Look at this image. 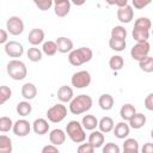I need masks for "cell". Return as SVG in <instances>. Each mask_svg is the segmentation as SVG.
<instances>
[{"label":"cell","instance_id":"6da1fadb","mask_svg":"<svg viewBox=\"0 0 153 153\" xmlns=\"http://www.w3.org/2000/svg\"><path fill=\"white\" fill-rule=\"evenodd\" d=\"M93 100L88 94H79L69 103V111L73 115H81L92 108Z\"/></svg>","mask_w":153,"mask_h":153},{"label":"cell","instance_id":"7a4b0ae2","mask_svg":"<svg viewBox=\"0 0 153 153\" xmlns=\"http://www.w3.org/2000/svg\"><path fill=\"white\" fill-rule=\"evenodd\" d=\"M93 56V53L90 48L87 47H80L78 49H73L69 54H68V61L72 66H81L88 61H91Z\"/></svg>","mask_w":153,"mask_h":153},{"label":"cell","instance_id":"3957f363","mask_svg":"<svg viewBox=\"0 0 153 153\" xmlns=\"http://www.w3.org/2000/svg\"><path fill=\"white\" fill-rule=\"evenodd\" d=\"M66 134L74 143H81L86 140V134L82 124L78 121H69L66 126Z\"/></svg>","mask_w":153,"mask_h":153},{"label":"cell","instance_id":"277c9868","mask_svg":"<svg viewBox=\"0 0 153 153\" xmlns=\"http://www.w3.org/2000/svg\"><path fill=\"white\" fill-rule=\"evenodd\" d=\"M6 69H7V74L10 75V78L13 80H23L27 75V68L25 63L17 59L11 60L7 63Z\"/></svg>","mask_w":153,"mask_h":153},{"label":"cell","instance_id":"5b68a950","mask_svg":"<svg viewBox=\"0 0 153 153\" xmlns=\"http://www.w3.org/2000/svg\"><path fill=\"white\" fill-rule=\"evenodd\" d=\"M66 116H67V108L61 103L53 105L47 111V118L51 123H60L66 118Z\"/></svg>","mask_w":153,"mask_h":153},{"label":"cell","instance_id":"8992f818","mask_svg":"<svg viewBox=\"0 0 153 153\" xmlns=\"http://www.w3.org/2000/svg\"><path fill=\"white\" fill-rule=\"evenodd\" d=\"M91 80H92V78H91L90 72L79 71L72 75L71 82H72V86H74L75 88H85V87L90 86Z\"/></svg>","mask_w":153,"mask_h":153},{"label":"cell","instance_id":"52a82bcc","mask_svg":"<svg viewBox=\"0 0 153 153\" xmlns=\"http://www.w3.org/2000/svg\"><path fill=\"white\" fill-rule=\"evenodd\" d=\"M149 50H151V45L148 42H139L135 45H133V48L130 50V55L135 61L140 62L141 60H143L145 57L148 56Z\"/></svg>","mask_w":153,"mask_h":153},{"label":"cell","instance_id":"ba28073f","mask_svg":"<svg viewBox=\"0 0 153 153\" xmlns=\"http://www.w3.org/2000/svg\"><path fill=\"white\" fill-rule=\"evenodd\" d=\"M6 29H7V32H10L13 36L22 35L24 31V22L22 20L20 17L12 16L6 22Z\"/></svg>","mask_w":153,"mask_h":153},{"label":"cell","instance_id":"9c48e42d","mask_svg":"<svg viewBox=\"0 0 153 153\" xmlns=\"http://www.w3.org/2000/svg\"><path fill=\"white\" fill-rule=\"evenodd\" d=\"M5 53L10 57H20L24 54V47L17 41H10L4 45Z\"/></svg>","mask_w":153,"mask_h":153},{"label":"cell","instance_id":"30bf717a","mask_svg":"<svg viewBox=\"0 0 153 153\" xmlns=\"http://www.w3.org/2000/svg\"><path fill=\"white\" fill-rule=\"evenodd\" d=\"M13 133L17 135V136H20V137H24L26 135L30 134V130H31V124L29 123V121L22 118V120H18L17 122H14L13 124Z\"/></svg>","mask_w":153,"mask_h":153},{"label":"cell","instance_id":"8fae6325","mask_svg":"<svg viewBox=\"0 0 153 153\" xmlns=\"http://www.w3.org/2000/svg\"><path fill=\"white\" fill-rule=\"evenodd\" d=\"M134 18V10L130 5H127L124 7H120L117 8V19L121 23H130Z\"/></svg>","mask_w":153,"mask_h":153},{"label":"cell","instance_id":"7c38bea8","mask_svg":"<svg viewBox=\"0 0 153 153\" xmlns=\"http://www.w3.org/2000/svg\"><path fill=\"white\" fill-rule=\"evenodd\" d=\"M56 45H57V51L62 53V54H66V53H71L74 48V44H73V41L71 38H67L65 36H61V37H57L56 38Z\"/></svg>","mask_w":153,"mask_h":153},{"label":"cell","instance_id":"4fadbf2b","mask_svg":"<svg viewBox=\"0 0 153 153\" xmlns=\"http://www.w3.org/2000/svg\"><path fill=\"white\" fill-rule=\"evenodd\" d=\"M71 2L68 0H56L54 2V12L57 17H66L69 13Z\"/></svg>","mask_w":153,"mask_h":153},{"label":"cell","instance_id":"5bb4252c","mask_svg":"<svg viewBox=\"0 0 153 153\" xmlns=\"http://www.w3.org/2000/svg\"><path fill=\"white\" fill-rule=\"evenodd\" d=\"M74 98V93H73V88L71 86L63 85L57 90V99L61 103H71L72 99Z\"/></svg>","mask_w":153,"mask_h":153},{"label":"cell","instance_id":"9a60e30c","mask_svg":"<svg viewBox=\"0 0 153 153\" xmlns=\"http://www.w3.org/2000/svg\"><path fill=\"white\" fill-rule=\"evenodd\" d=\"M27 41L31 45L36 47L41 43H43L44 41V31L42 29H32L30 32H29V36H27Z\"/></svg>","mask_w":153,"mask_h":153},{"label":"cell","instance_id":"2e32d148","mask_svg":"<svg viewBox=\"0 0 153 153\" xmlns=\"http://www.w3.org/2000/svg\"><path fill=\"white\" fill-rule=\"evenodd\" d=\"M49 140H50V143L51 145L60 146V145H62L66 141V133L62 129H59V128L53 129L49 133Z\"/></svg>","mask_w":153,"mask_h":153},{"label":"cell","instance_id":"e0dca14e","mask_svg":"<svg viewBox=\"0 0 153 153\" xmlns=\"http://www.w3.org/2000/svg\"><path fill=\"white\" fill-rule=\"evenodd\" d=\"M32 130L37 135H44L49 131V124L48 121L44 118H36L32 123Z\"/></svg>","mask_w":153,"mask_h":153},{"label":"cell","instance_id":"ac0fdd59","mask_svg":"<svg viewBox=\"0 0 153 153\" xmlns=\"http://www.w3.org/2000/svg\"><path fill=\"white\" fill-rule=\"evenodd\" d=\"M105 137L104 134L100 130H92V133L88 136V142L94 147V148H99L104 145Z\"/></svg>","mask_w":153,"mask_h":153},{"label":"cell","instance_id":"d6986e66","mask_svg":"<svg viewBox=\"0 0 153 153\" xmlns=\"http://www.w3.org/2000/svg\"><path fill=\"white\" fill-rule=\"evenodd\" d=\"M22 96L26 100H31L37 96V87L32 82H25L22 86Z\"/></svg>","mask_w":153,"mask_h":153},{"label":"cell","instance_id":"ffe728a7","mask_svg":"<svg viewBox=\"0 0 153 153\" xmlns=\"http://www.w3.org/2000/svg\"><path fill=\"white\" fill-rule=\"evenodd\" d=\"M130 133V127L126 122H118L114 128V134L117 139H126Z\"/></svg>","mask_w":153,"mask_h":153},{"label":"cell","instance_id":"44dd1931","mask_svg":"<svg viewBox=\"0 0 153 153\" xmlns=\"http://www.w3.org/2000/svg\"><path fill=\"white\" fill-rule=\"evenodd\" d=\"M136 114V109H135V106L133 105V104H130V103H127V104H124V105H122V108H121V110H120V116H121V118L122 120H124V121H130V118L134 116Z\"/></svg>","mask_w":153,"mask_h":153},{"label":"cell","instance_id":"7402d4cb","mask_svg":"<svg viewBox=\"0 0 153 153\" xmlns=\"http://www.w3.org/2000/svg\"><path fill=\"white\" fill-rule=\"evenodd\" d=\"M98 127H99V130L103 133V134H106V133H110L111 130H114L115 128V124H114V120L109 116H105V117H102L99 120V123H98Z\"/></svg>","mask_w":153,"mask_h":153},{"label":"cell","instance_id":"603a6c76","mask_svg":"<svg viewBox=\"0 0 153 153\" xmlns=\"http://www.w3.org/2000/svg\"><path fill=\"white\" fill-rule=\"evenodd\" d=\"M98 104L100 106L102 110H105V111H109L112 109L114 106V97L109 93H104L99 97L98 99Z\"/></svg>","mask_w":153,"mask_h":153},{"label":"cell","instance_id":"cb8c5ba5","mask_svg":"<svg viewBox=\"0 0 153 153\" xmlns=\"http://www.w3.org/2000/svg\"><path fill=\"white\" fill-rule=\"evenodd\" d=\"M146 124V116L141 112H136L129 121V127L133 129H140Z\"/></svg>","mask_w":153,"mask_h":153},{"label":"cell","instance_id":"d4e9b609","mask_svg":"<svg viewBox=\"0 0 153 153\" xmlns=\"http://www.w3.org/2000/svg\"><path fill=\"white\" fill-rule=\"evenodd\" d=\"M98 123L99 121L93 115H85L81 120V124L86 130H94L96 127H98Z\"/></svg>","mask_w":153,"mask_h":153},{"label":"cell","instance_id":"484cf974","mask_svg":"<svg viewBox=\"0 0 153 153\" xmlns=\"http://www.w3.org/2000/svg\"><path fill=\"white\" fill-rule=\"evenodd\" d=\"M131 35H133V38L136 41V43H139V42H148L149 31L148 30H143V29H139V27H134Z\"/></svg>","mask_w":153,"mask_h":153},{"label":"cell","instance_id":"4316f807","mask_svg":"<svg viewBox=\"0 0 153 153\" xmlns=\"http://www.w3.org/2000/svg\"><path fill=\"white\" fill-rule=\"evenodd\" d=\"M123 66H124V60H123L122 56H120V55H114V56L110 57V60H109V67H110L112 71H115V72L121 71V69L123 68Z\"/></svg>","mask_w":153,"mask_h":153},{"label":"cell","instance_id":"83f0119b","mask_svg":"<svg viewBox=\"0 0 153 153\" xmlns=\"http://www.w3.org/2000/svg\"><path fill=\"white\" fill-rule=\"evenodd\" d=\"M16 110H17L18 115L25 117V116H27V115L31 114V111H32V106H31V104H30L27 100H23V102H19V103L17 104Z\"/></svg>","mask_w":153,"mask_h":153},{"label":"cell","instance_id":"f1b7e54d","mask_svg":"<svg viewBox=\"0 0 153 153\" xmlns=\"http://www.w3.org/2000/svg\"><path fill=\"white\" fill-rule=\"evenodd\" d=\"M0 153H12V140L7 135H0Z\"/></svg>","mask_w":153,"mask_h":153},{"label":"cell","instance_id":"f546056e","mask_svg":"<svg viewBox=\"0 0 153 153\" xmlns=\"http://www.w3.org/2000/svg\"><path fill=\"white\" fill-rule=\"evenodd\" d=\"M42 51L47 56H54L57 53L56 42H54V41H47V42H44L43 45H42Z\"/></svg>","mask_w":153,"mask_h":153},{"label":"cell","instance_id":"4dcf8cb0","mask_svg":"<svg viewBox=\"0 0 153 153\" xmlns=\"http://www.w3.org/2000/svg\"><path fill=\"white\" fill-rule=\"evenodd\" d=\"M26 55H27V59H29L30 61H32V62H38V61L42 60L43 51L39 50V49L36 48V47H32V48H29Z\"/></svg>","mask_w":153,"mask_h":153},{"label":"cell","instance_id":"1f68e13d","mask_svg":"<svg viewBox=\"0 0 153 153\" xmlns=\"http://www.w3.org/2000/svg\"><path fill=\"white\" fill-rule=\"evenodd\" d=\"M111 38H117V39H124L127 38V30L121 26V25H116L111 29Z\"/></svg>","mask_w":153,"mask_h":153},{"label":"cell","instance_id":"d6a6232c","mask_svg":"<svg viewBox=\"0 0 153 153\" xmlns=\"http://www.w3.org/2000/svg\"><path fill=\"white\" fill-rule=\"evenodd\" d=\"M139 67L141 71L146 72V73H152L153 72V57L152 56H147L143 60H141L139 62Z\"/></svg>","mask_w":153,"mask_h":153},{"label":"cell","instance_id":"836d02e7","mask_svg":"<svg viewBox=\"0 0 153 153\" xmlns=\"http://www.w3.org/2000/svg\"><path fill=\"white\" fill-rule=\"evenodd\" d=\"M126 41L124 39H117V38H110L109 39V47L115 51H122L126 49Z\"/></svg>","mask_w":153,"mask_h":153},{"label":"cell","instance_id":"e575fe53","mask_svg":"<svg viewBox=\"0 0 153 153\" xmlns=\"http://www.w3.org/2000/svg\"><path fill=\"white\" fill-rule=\"evenodd\" d=\"M124 152H139V142L135 139H126L123 142Z\"/></svg>","mask_w":153,"mask_h":153},{"label":"cell","instance_id":"d590c367","mask_svg":"<svg viewBox=\"0 0 153 153\" xmlns=\"http://www.w3.org/2000/svg\"><path fill=\"white\" fill-rule=\"evenodd\" d=\"M134 27H139V29H143V30H148L152 27V22L149 18L147 17H140L135 20L134 23Z\"/></svg>","mask_w":153,"mask_h":153},{"label":"cell","instance_id":"8d00e7d4","mask_svg":"<svg viewBox=\"0 0 153 153\" xmlns=\"http://www.w3.org/2000/svg\"><path fill=\"white\" fill-rule=\"evenodd\" d=\"M13 122L10 117L7 116H2L0 117V131L2 133H6V131H10L11 129H13Z\"/></svg>","mask_w":153,"mask_h":153},{"label":"cell","instance_id":"74e56055","mask_svg":"<svg viewBox=\"0 0 153 153\" xmlns=\"http://www.w3.org/2000/svg\"><path fill=\"white\" fill-rule=\"evenodd\" d=\"M12 96V91L8 86L2 85L0 87V104H5Z\"/></svg>","mask_w":153,"mask_h":153},{"label":"cell","instance_id":"f35d334b","mask_svg":"<svg viewBox=\"0 0 153 153\" xmlns=\"http://www.w3.org/2000/svg\"><path fill=\"white\" fill-rule=\"evenodd\" d=\"M102 153H121V151H120L118 145H116L114 142H108L104 145Z\"/></svg>","mask_w":153,"mask_h":153},{"label":"cell","instance_id":"ab89813d","mask_svg":"<svg viewBox=\"0 0 153 153\" xmlns=\"http://www.w3.org/2000/svg\"><path fill=\"white\" fill-rule=\"evenodd\" d=\"M35 5L41 11H47V10H49L54 5V2L51 0H35Z\"/></svg>","mask_w":153,"mask_h":153},{"label":"cell","instance_id":"60d3db41","mask_svg":"<svg viewBox=\"0 0 153 153\" xmlns=\"http://www.w3.org/2000/svg\"><path fill=\"white\" fill-rule=\"evenodd\" d=\"M76 153H94V147H93L90 142L81 143V145L78 147Z\"/></svg>","mask_w":153,"mask_h":153},{"label":"cell","instance_id":"b9f144b4","mask_svg":"<svg viewBox=\"0 0 153 153\" xmlns=\"http://www.w3.org/2000/svg\"><path fill=\"white\" fill-rule=\"evenodd\" d=\"M151 4V1L149 0H133V2H131V5L135 7V8H137V10H141V8H143V7H146L147 5H149Z\"/></svg>","mask_w":153,"mask_h":153},{"label":"cell","instance_id":"7bdbcfd3","mask_svg":"<svg viewBox=\"0 0 153 153\" xmlns=\"http://www.w3.org/2000/svg\"><path fill=\"white\" fill-rule=\"evenodd\" d=\"M145 108L149 111H153V93H149L145 98Z\"/></svg>","mask_w":153,"mask_h":153},{"label":"cell","instance_id":"ee69618b","mask_svg":"<svg viewBox=\"0 0 153 153\" xmlns=\"http://www.w3.org/2000/svg\"><path fill=\"white\" fill-rule=\"evenodd\" d=\"M42 153H60V151L57 149V146L54 145H47L42 148Z\"/></svg>","mask_w":153,"mask_h":153},{"label":"cell","instance_id":"f6af8a7d","mask_svg":"<svg viewBox=\"0 0 153 153\" xmlns=\"http://www.w3.org/2000/svg\"><path fill=\"white\" fill-rule=\"evenodd\" d=\"M141 153H153V143L146 142L141 148Z\"/></svg>","mask_w":153,"mask_h":153},{"label":"cell","instance_id":"bcb514c9","mask_svg":"<svg viewBox=\"0 0 153 153\" xmlns=\"http://www.w3.org/2000/svg\"><path fill=\"white\" fill-rule=\"evenodd\" d=\"M7 38H8L7 31L4 30V29H1V30H0V43H1V44H6V43H7Z\"/></svg>","mask_w":153,"mask_h":153},{"label":"cell","instance_id":"7dc6e473","mask_svg":"<svg viewBox=\"0 0 153 153\" xmlns=\"http://www.w3.org/2000/svg\"><path fill=\"white\" fill-rule=\"evenodd\" d=\"M110 4L116 5V6H118V8H120V7L127 6V5H128V1H127V0H120V1H112V2H110Z\"/></svg>","mask_w":153,"mask_h":153},{"label":"cell","instance_id":"c3c4849f","mask_svg":"<svg viewBox=\"0 0 153 153\" xmlns=\"http://www.w3.org/2000/svg\"><path fill=\"white\" fill-rule=\"evenodd\" d=\"M123 153H139V152H124L123 151Z\"/></svg>","mask_w":153,"mask_h":153},{"label":"cell","instance_id":"681fc988","mask_svg":"<svg viewBox=\"0 0 153 153\" xmlns=\"http://www.w3.org/2000/svg\"><path fill=\"white\" fill-rule=\"evenodd\" d=\"M151 137H152V139H153V129H152V130H151Z\"/></svg>","mask_w":153,"mask_h":153},{"label":"cell","instance_id":"f907efd6","mask_svg":"<svg viewBox=\"0 0 153 153\" xmlns=\"http://www.w3.org/2000/svg\"><path fill=\"white\" fill-rule=\"evenodd\" d=\"M152 35H153V29H152Z\"/></svg>","mask_w":153,"mask_h":153}]
</instances>
